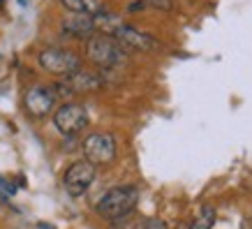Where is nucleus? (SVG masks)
<instances>
[{
  "mask_svg": "<svg viewBox=\"0 0 252 229\" xmlns=\"http://www.w3.org/2000/svg\"><path fill=\"white\" fill-rule=\"evenodd\" d=\"M19 2H21V5H28V0H19Z\"/></svg>",
  "mask_w": 252,
  "mask_h": 229,
  "instance_id": "nucleus-20",
  "label": "nucleus"
},
{
  "mask_svg": "<svg viewBox=\"0 0 252 229\" xmlns=\"http://www.w3.org/2000/svg\"><path fill=\"white\" fill-rule=\"evenodd\" d=\"M97 176V167L91 164L88 160H77L67 167V171L63 174V185L67 190L69 197H81L88 188L93 185Z\"/></svg>",
  "mask_w": 252,
  "mask_h": 229,
  "instance_id": "nucleus-6",
  "label": "nucleus"
},
{
  "mask_svg": "<svg viewBox=\"0 0 252 229\" xmlns=\"http://www.w3.org/2000/svg\"><path fill=\"white\" fill-rule=\"evenodd\" d=\"M84 155L91 164H109L114 162L116 158V139L109 134V132H91L88 137L84 139Z\"/></svg>",
  "mask_w": 252,
  "mask_h": 229,
  "instance_id": "nucleus-5",
  "label": "nucleus"
},
{
  "mask_svg": "<svg viewBox=\"0 0 252 229\" xmlns=\"http://www.w3.org/2000/svg\"><path fill=\"white\" fill-rule=\"evenodd\" d=\"M0 188L7 192V195H14V192H16V185H14V183H9L7 178H2V176H0Z\"/></svg>",
  "mask_w": 252,
  "mask_h": 229,
  "instance_id": "nucleus-16",
  "label": "nucleus"
},
{
  "mask_svg": "<svg viewBox=\"0 0 252 229\" xmlns=\"http://www.w3.org/2000/svg\"><path fill=\"white\" fill-rule=\"evenodd\" d=\"M144 7H146L144 0H134V2H130V5H127V12H139V9H144Z\"/></svg>",
  "mask_w": 252,
  "mask_h": 229,
  "instance_id": "nucleus-17",
  "label": "nucleus"
},
{
  "mask_svg": "<svg viewBox=\"0 0 252 229\" xmlns=\"http://www.w3.org/2000/svg\"><path fill=\"white\" fill-rule=\"evenodd\" d=\"M141 229H169V227H167V222H164V220H158V218H153V220L146 222Z\"/></svg>",
  "mask_w": 252,
  "mask_h": 229,
  "instance_id": "nucleus-15",
  "label": "nucleus"
},
{
  "mask_svg": "<svg viewBox=\"0 0 252 229\" xmlns=\"http://www.w3.org/2000/svg\"><path fill=\"white\" fill-rule=\"evenodd\" d=\"M86 58L97 65V67L111 69V67H121L127 61V51L123 49L114 37L107 35H93L91 39H86Z\"/></svg>",
  "mask_w": 252,
  "mask_h": 229,
  "instance_id": "nucleus-1",
  "label": "nucleus"
},
{
  "mask_svg": "<svg viewBox=\"0 0 252 229\" xmlns=\"http://www.w3.org/2000/svg\"><path fill=\"white\" fill-rule=\"evenodd\" d=\"M61 28H63V35L74 39H91L95 35L93 16H84V14H69L67 19H63Z\"/></svg>",
  "mask_w": 252,
  "mask_h": 229,
  "instance_id": "nucleus-10",
  "label": "nucleus"
},
{
  "mask_svg": "<svg viewBox=\"0 0 252 229\" xmlns=\"http://www.w3.org/2000/svg\"><path fill=\"white\" fill-rule=\"evenodd\" d=\"M114 39L118 44L125 49V51H141V54H151V51H160L162 44L153 35H148V33L139 31L134 26H127V23H123L121 28L116 31Z\"/></svg>",
  "mask_w": 252,
  "mask_h": 229,
  "instance_id": "nucleus-7",
  "label": "nucleus"
},
{
  "mask_svg": "<svg viewBox=\"0 0 252 229\" xmlns=\"http://www.w3.org/2000/svg\"><path fill=\"white\" fill-rule=\"evenodd\" d=\"M54 125L56 130L65 134V137H77L88 128V111L81 104L74 102H65L63 107L56 109L54 114Z\"/></svg>",
  "mask_w": 252,
  "mask_h": 229,
  "instance_id": "nucleus-4",
  "label": "nucleus"
},
{
  "mask_svg": "<svg viewBox=\"0 0 252 229\" xmlns=\"http://www.w3.org/2000/svg\"><path fill=\"white\" fill-rule=\"evenodd\" d=\"M215 218H218V211H215L213 204H204V206L199 208V213L194 215L190 229H213Z\"/></svg>",
  "mask_w": 252,
  "mask_h": 229,
  "instance_id": "nucleus-13",
  "label": "nucleus"
},
{
  "mask_svg": "<svg viewBox=\"0 0 252 229\" xmlns=\"http://www.w3.org/2000/svg\"><path fill=\"white\" fill-rule=\"evenodd\" d=\"M65 88H67L72 95L74 93H93V91H99L102 88V79H99L95 72H88V69H79L74 74L65 76Z\"/></svg>",
  "mask_w": 252,
  "mask_h": 229,
  "instance_id": "nucleus-9",
  "label": "nucleus"
},
{
  "mask_svg": "<svg viewBox=\"0 0 252 229\" xmlns=\"http://www.w3.org/2000/svg\"><path fill=\"white\" fill-rule=\"evenodd\" d=\"M63 7L69 14H84V16H95L99 12H104L102 0H61Z\"/></svg>",
  "mask_w": 252,
  "mask_h": 229,
  "instance_id": "nucleus-12",
  "label": "nucleus"
},
{
  "mask_svg": "<svg viewBox=\"0 0 252 229\" xmlns=\"http://www.w3.org/2000/svg\"><path fill=\"white\" fill-rule=\"evenodd\" d=\"M123 19L118 14H114V12H109V9H104V12H99V14L93 16V28H95V33L97 35H107V37H114L116 31L123 26Z\"/></svg>",
  "mask_w": 252,
  "mask_h": 229,
  "instance_id": "nucleus-11",
  "label": "nucleus"
},
{
  "mask_svg": "<svg viewBox=\"0 0 252 229\" xmlns=\"http://www.w3.org/2000/svg\"><path fill=\"white\" fill-rule=\"evenodd\" d=\"M54 104H56V95H54V88L51 86H32L26 91V98H23V107L31 116L35 118H44L54 111Z\"/></svg>",
  "mask_w": 252,
  "mask_h": 229,
  "instance_id": "nucleus-8",
  "label": "nucleus"
},
{
  "mask_svg": "<svg viewBox=\"0 0 252 229\" xmlns=\"http://www.w3.org/2000/svg\"><path fill=\"white\" fill-rule=\"evenodd\" d=\"M176 229H190V225H185V222H181V225H176Z\"/></svg>",
  "mask_w": 252,
  "mask_h": 229,
  "instance_id": "nucleus-19",
  "label": "nucleus"
},
{
  "mask_svg": "<svg viewBox=\"0 0 252 229\" xmlns=\"http://www.w3.org/2000/svg\"><path fill=\"white\" fill-rule=\"evenodd\" d=\"M37 227L39 229H56V227H51V225H46V222H37Z\"/></svg>",
  "mask_w": 252,
  "mask_h": 229,
  "instance_id": "nucleus-18",
  "label": "nucleus"
},
{
  "mask_svg": "<svg viewBox=\"0 0 252 229\" xmlns=\"http://www.w3.org/2000/svg\"><path fill=\"white\" fill-rule=\"evenodd\" d=\"M144 2L155 9H162V12H169V9H171V0H144Z\"/></svg>",
  "mask_w": 252,
  "mask_h": 229,
  "instance_id": "nucleus-14",
  "label": "nucleus"
},
{
  "mask_svg": "<svg viewBox=\"0 0 252 229\" xmlns=\"http://www.w3.org/2000/svg\"><path fill=\"white\" fill-rule=\"evenodd\" d=\"M139 201V188L134 185H118V188H111V190L99 199L97 204V213L107 220H118V218H125L127 213L134 211Z\"/></svg>",
  "mask_w": 252,
  "mask_h": 229,
  "instance_id": "nucleus-2",
  "label": "nucleus"
},
{
  "mask_svg": "<svg viewBox=\"0 0 252 229\" xmlns=\"http://www.w3.org/2000/svg\"><path fill=\"white\" fill-rule=\"evenodd\" d=\"M37 61H39V67L44 72L56 76H69L81 69V58L77 54H72L67 49H56V46L39 51Z\"/></svg>",
  "mask_w": 252,
  "mask_h": 229,
  "instance_id": "nucleus-3",
  "label": "nucleus"
}]
</instances>
